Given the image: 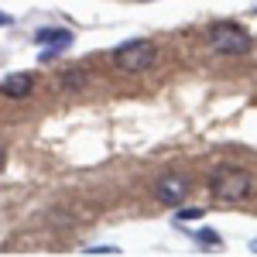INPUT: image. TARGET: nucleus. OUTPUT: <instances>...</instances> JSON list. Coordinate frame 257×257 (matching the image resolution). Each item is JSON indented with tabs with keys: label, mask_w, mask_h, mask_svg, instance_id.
<instances>
[{
	"label": "nucleus",
	"mask_w": 257,
	"mask_h": 257,
	"mask_svg": "<svg viewBox=\"0 0 257 257\" xmlns=\"http://www.w3.org/2000/svg\"><path fill=\"white\" fill-rule=\"evenodd\" d=\"M209 196L216 202H243L254 196V175L237 165H223L209 175Z\"/></svg>",
	"instance_id": "f257e3e1"
},
{
	"label": "nucleus",
	"mask_w": 257,
	"mask_h": 257,
	"mask_svg": "<svg viewBox=\"0 0 257 257\" xmlns=\"http://www.w3.org/2000/svg\"><path fill=\"white\" fill-rule=\"evenodd\" d=\"M158 62V45L148 38H134L123 41L120 48H113V65L127 76H138V72H148L151 65Z\"/></svg>",
	"instance_id": "f03ea898"
},
{
	"label": "nucleus",
	"mask_w": 257,
	"mask_h": 257,
	"mask_svg": "<svg viewBox=\"0 0 257 257\" xmlns=\"http://www.w3.org/2000/svg\"><path fill=\"white\" fill-rule=\"evenodd\" d=\"M206 38H209V45L216 48L219 55H230V59H240V55L250 52V38H247V31L237 28V24H230V21L213 24V28L206 31Z\"/></svg>",
	"instance_id": "7ed1b4c3"
},
{
	"label": "nucleus",
	"mask_w": 257,
	"mask_h": 257,
	"mask_svg": "<svg viewBox=\"0 0 257 257\" xmlns=\"http://www.w3.org/2000/svg\"><path fill=\"white\" fill-rule=\"evenodd\" d=\"M192 192V182L185 175H178V172H165V175L155 182V199H158L161 206H168V209H175L182 206L185 199Z\"/></svg>",
	"instance_id": "20e7f679"
},
{
	"label": "nucleus",
	"mask_w": 257,
	"mask_h": 257,
	"mask_svg": "<svg viewBox=\"0 0 257 257\" xmlns=\"http://www.w3.org/2000/svg\"><path fill=\"white\" fill-rule=\"evenodd\" d=\"M31 89H35L31 72H11L0 82V96H7V99H24V96H31Z\"/></svg>",
	"instance_id": "39448f33"
},
{
	"label": "nucleus",
	"mask_w": 257,
	"mask_h": 257,
	"mask_svg": "<svg viewBox=\"0 0 257 257\" xmlns=\"http://www.w3.org/2000/svg\"><path fill=\"white\" fill-rule=\"evenodd\" d=\"M38 41H41V45H52V48L41 52V62H52V59H55V52L65 48V45L72 41V35H69V31H48V28H45V31H38Z\"/></svg>",
	"instance_id": "423d86ee"
},
{
	"label": "nucleus",
	"mask_w": 257,
	"mask_h": 257,
	"mask_svg": "<svg viewBox=\"0 0 257 257\" xmlns=\"http://www.w3.org/2000/svg\"><path fill=\"white\" fill-rule=\"evenodd\" d=\"M86 79H89V76H86V72H79V69H76V72H65V76H62V82H65L69 89H79V86H86Z\"/></svg>",
	"instance_id": "0eeeda50"
},
{
	"label": "nucleus",
	"mask_w": 257,
	"mask_h": 257,
	"mask_svg": "<svg viewBox=\"0 0 257 257\" xmlns=\"http://www.w3.org/2000/svg\"><path fill=\"white\" fill-rule=\"evenodd\" d=\"M199 240H202V243H219V237L213 230H199Z\"/></svg>",
	"instance_id": "6e6552de"
},
{
	"label": "nucleus",
	"mask_w": 257,
	"mask_h": 257,
	"mask_svg": "<svg viewBox=\"0 0 257 257\" xmlns=\"http://www.w3.org/2000/svg\"><path fill=\"white\" fill-rule=\"evenodd\" d=\"M199 216H202V209H182V213H178L182 223H185V219H199Z\"/></svg>",
	"instance_id": "1a4fd4ad"
},
{
	"label": "nucleus",
	"mask_w": 257,
	"mask_h": 257,
	"mask_svg": "<svg viewBox=\"0 0 257 257\" xmlns=\"http://www.w3.org/2000/svg\"><path fill=\"white\" fill-rule=\"evenodd\" d=\"M86 254H120L117 247H86Z\"/></svg>",
	"instance_id": "9d476101"
},
{
	"label": "nucleus",
	"mask_w": 257,
	"mask_h": 257,
	"mask_svg": "<svg viewBox=\"0 0 257 257\" xmlns=\"http://www.w3.org/2000/svg\"><path fill=\"white\" fill-rule=\"evenodd\" d=\"M250 250H254V254H257V240H254V243H250Z\"/></svg>",
	"instance_id": "9b49d317"
}]
</instances>
